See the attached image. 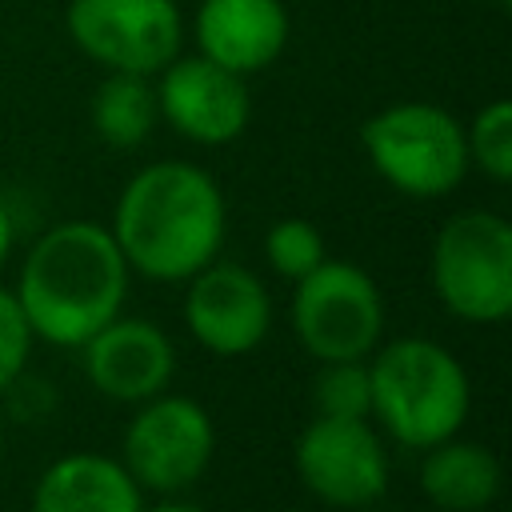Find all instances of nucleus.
Wrapping results in <instances>:
<instances>
[{
    "instance_id": "nucleus-1",
    "label": "nucleus",
    "mask_w": 512,
    "mask_h": 512,
    "mask_svg": "<svg viewBox=\"0 0 512 512\" xmlns=\"http://www.w3.org/2000/svg\"><path fill=\"white\" fill-rule=\"evenodd\" d=\"M108 232L128 268L152 280H188L220 256L224 192L188 160H156L124 184Z\"/></svg>"
},
{
    "instance_id": "nucleus-2",
    "label": "nucleus",
    "mask_w": 512,
    "mask_h": 512,
    "mask_svg": "<svg viewBox=\"0 0 512 512\" xmlns=\"http://www.w3.org/2000/svg\"><path fill=\"white\" fill-rule=\"evenodd\" d=\"M12 296L32 336L80 348L96 328L120 316L128 296V264L108 228L68 220L32 244Z\"/></svg>"
},
{
    "instance_id": "nucleus-3",
    "label": "nucleus",
    "mask_w": 512,
    "mask_h": 512,
    "mask_svg": "<svg viewBox=\"0 0 512 512\" xmlns=\"http://www.w3.org/2000/svg\"><path fill=\"white\" fill-rule=\"evenodd\" d=\"M372 416L404 448H432L460 432L472 388L460 360L424 336L376 344L368 360Z\"/></svg>"
},
{
    "instance_id": "nucleus-4",
    "label": "nucleus",
    "mask_w": 512,
    "mask_h": 512,
    "mask_svg": "<svg viewBox=\"0 0 512 512\" xmlns=\"http://www.w3.org/2000/svg\"><path fill=\"white\" fill-rule=\"evenodd\" d=\"M360 144L376 176L416 200L452 192L468 172L464 124L440 104L404 100L380 108L364 120Z\"/></svg>"
},
{
    "instance_id": "nucleus-5",
    "label": "nucleus",
    "mask_w": 512,
    "mask_h": 512,
    "mask_svg": "<svg viewBox=\"0 0 512 512\" xmlns=\"http://www.w3.org/2000/svg\"><path fill=\"white\" fill-rule=\"evenodd\" d=\"M436 300L468 324H500L512 312V224L500 212L468 208L448 216L432 240Z\"/></svg>"
},
{
    "instance_id": "nucleus-6",
    "label": "nucleus",
    "mask_w": 512,
    "mask_h": 512,
    "mask_svg": "<svg viewBox=\"0 0 512 512\" xmlns=\"http://www.w3.org/2000/svg\"><path fill=\"white\" fill-rule=\"evenodd\" d=\"M292 328L316 360H368L384 332L376 280L348 260H320L292 292Z\"/></svg>"
},
{
    "instance_id": "nucleus-7",
    "label": "nucleus",
    "mask_w": 512,
    "mask_h": 512,
    "mask_svg": "<svg viewBox=\"0 0 512 512\" xmlns=\"http://www.w3.org/2000/svg\"><path fill=\"white\" fill-rule=\"evenodd\" d=\"M64 20L76 48L108 72L156 76L184 44L176 0H72Z\"/></svg>"
},
{
    "instance_id": "nucleus-8",
    "label": "nucleus",
    "mask_w": 512,
    "mask_h": 512,
    "mask_svg": "<svg viewBox=\"0 0 512 512\" xmlns=\"http://www.w3.org/2000/svg\"><path fill=\"white\" fill-rule=\"evenodd\" d=\"M216 448V428L204 404L188 396H152L124 428L120 464L140 488L184 492L200 480Z\"/></svg>"
},
{
    "instance_id": "nucleus-9",
    "label": "nucleus",
    "mask_w": 512,
    "mask_h": 512,
    "mask_svg": "<svg viewBox=\"0 0 512 512\" xmlns=\"http://www.w3.org/2000/svg\"><path fill=\"white\" fill-rule=\"evenodd\" d=\"M292 456L304 488L332 508H368L388 488V456L368 420L316 416Z\"/></svg>"
},
{
    "instance_id": "nucleus-10",
    "label": "nucleus",
    "mask_w": 512,
    "mask_h": 512,
    "mask_svg": "<svg viewBox=\"0 0 512 512\" xmlns=\"http://www.w3.org/2000/svg\"><path fill=\"white\" fill-rule=\"evenodd\" d=\"M160 116L192 144H228L248 128L252 96L240 72L208 56H176L160 68Z\"/></svg>"
},
{
    "instance_id": "nucleus-11",
    "label": "nucleus",
    "mask_w": 512,
    "mask_h": 512,
    "mask_svg": "<svg viewBox=\"0 0 512 512\" xmlns=\"http://www.w3.org/2000/svg\"><path fill=\"white\" fill-rule=\"evenodd\" d=\"M184 320L196 344L216 356L252 352L272 328V300L256 272L232 260H212L188 276Z\"/></svg>"
},
{
    "instance_id": "nucleus-12",
    "label": "nucleus",
    "mask_w": 512,
    "mask_h": 512,
    "mask_svg": "<svg viewBox=\"0 0 512 512\" xmlns=\"http://www.w3.org/2000/svg\"><path fill=\"white\" fill-rule=\"evenodd\" d=\"M80 356L92 388L124 404H144L160 396L176 372L172 340L156 324L136 316H112L80 344Z\"/></svg>"
},
{
    "instance_id": "nucleus-13",
    "label": "nucleus",
    "mask_w": 512,
    "mask_h": 512,
    "mask_svg": "<svg viewBox=\"0 0 512 512\" xmlns=\"http://www.w3.org/2000/svg\"><path fill=\"white\" fill-rule=\"evenodd\" d=\"M288 44L284 0H204L196 12L200 56L248 76L268 68Z\"/></svg>"
},
{
    "instance_id": "nucleus-14",
    "label": "nucleus",
    "mask_w": 512,
    "mask_h": 512,
    "mask_svg": "<svg viewBox=\"0 0 512 512\" xmlns=\"http://www.w3.org/2000/svg\"><path fill=\"white\" fill-rule=\"evenodd\" d=\"M32 512H144V496L120 460L72 452L40 472Z\"/></svg>"
},
{
    "instance_id": "nucleus-15",
    "label": "nucleus",
    "mask_w": 512,
    "mask_h": 512,
    "mask_svg": "<svg viewBox=\"0 0 512 512\" xmlns=\"http://www.w3.org/2000/svg\"><path fill=\"white\" fill-rule=\"evenodd\" d=\"M420 488L444 512H484L500 492V460L484 444L448 436L424 448Z\"/></svg>"
},
{
    "instance_id": "nucleus-16",
    "label": "nucleus",
    "mask_w": 512,
    "mask_h": 512,
    "mask_svg": "<svg viewBox=\"0 0 512 512\" xmlns=\"http://www.w3.org/2000/svg\"><path fill=\"white\" fill-rule=\"evenodd\" d=\"M88 112H92L96 136L108 148H140L160 120L152 80L136 72H108L96 84Z\"/></svg>"
},
{
    "instance_id": "nucleus-17",
    "label": "nucleus",
    "mask_w": 512,
    "mask_h": 512,
    "mask_svg": "<svg viewBox=\"0 0 512 512\" xmlns=\"http://www.w3.org/2000/svg\"><path fill=\"white\" fill-rule=\"evenodd\" d=\"M312 404L316 416L368 420L372 416L368 360H320V372L312 380Z\"/></svg>"
},
{
    "instance_id": "nucleus-18",
    "label": "nucleus",
    "mask_w": 512,
    "mask_h": 512,
    "mask_svg": "<svg viewBox=\"0 0 512 512\" xmlns=\"http://www.w3.org/2000/svg\"><path fill=\"white\" fill-rule=\"evenodd\" d=\"M464 144H468V164H476L488 180L508 184L512 180V104L508 100L484 104L464 128Z\"/></svg>"
},
{
    "instance_id": "nucleus-19",
    "label": "nucleus",
    "mask_w": 512,
    "mask_h": 512,
    "mask_svg": "<svg viewBox=\"0 0 512 512\" xmlns=\"http://www.w3.org/2000/svg\"><path fill=\"white\" fill-rule=\"evenodd\" d=\"M264 256L268 264L284 276V280H300L308 276L320 260H324V236L312 220H300V216H288V220H276L264 236Z\"/></svg>"
},
{
    "instance_id": "nucleus-20",
    "label": "nucleus",
    "mask_w": 512,
    "mask_h": 512,
    "mask_svg": "<svg viewBox=\"0 0 512 512\" xmlns=\"http://www.w3.org/2000/svg\"><path fill=\"white\" fill-rule=\"evenodd\" d=\"M28 348H32V328L16 296L0 288V392L28 368Z\"/></svg>"
},
{
    "instance_id": "nucleus-21",
    "label": "nucleus",
    "mask_w": 512,
    "mask_h": 512,
    "mask_svg": "<svg viewBox=\"0 0 512 512\" xmlns=\"http://www.w3.org/2000/svg\"><path fill=\"white\" fill-rule=\"evenodd\" d=\"M4 396H8V408H12V416H20V420H40V416H48L52 412V388H48V380L44 376H28V372H20L8 388H4Z\"/></svg>"
},
{
    "instance_id": "nucleus-22",
    "label": "nucleus",
    "mask_w": 512,
    "mask_h": 512,
    "mask_svg": "<svg viewBox=\"0 0 512 512\" xmlns=\"http://www.w3.org/2000/svg\"><path fill=\"white\" fill-rule=\"evenodd\" d=\"M8 248H12V216H8V208L0 204V264H4Z\"/></svg>"
},
{
    "instance_id": "nucleus-23",
    "label": "nucleus",
    "mask_w": 512,
    "mask_h": 512,
    "mask_svg": "<svg viewBox=\"0 0 512 512\" xmlns=\"http://www.w3.org/2000/svg\"><path fill=\"white\" fill-rule=\"evenodd\" d=\"M144 512H204V508L184 504V500H168V504H156V508H144Z\"/></svg>"
}]
</instances>
